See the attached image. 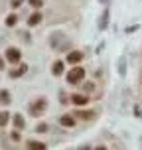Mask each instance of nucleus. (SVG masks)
I'll list each match as a JSON object with an SVG mask.
<instances>
[{
	"mask_svg": "<svg viewBox=\"0 0 142 150\" xmlns=\"http://www.w3.org/2000/svg\"><path fill=\"white\" fill-rule=\"evenodd\" d=\"M59 122H61V127H75V119L71 115H63L59 119Z\"/></svg>",
	"mask_w": 142,
	"mask_h": 150,
	"instance_id": "423d86ee",
	"label": "nucleus"
},
{
	"mask_svg": "<svg viewBox=\"0 0 142 150\" xmlns=\"http://www.w3.org/2000/svg\"><path fill=\"white\" fill-rule=\"evenodd\" d=\"M0 69H4V59L0 57Z\"/></svg>",
	"mask_w": 142,
	"mask_h": 150,
	"instance_id": "4be33fe9",
	"label": "nucleus"
},
{
	"mask_svg": "<svg viewBox=\"0 0 142 150\" xmlns=\"http://www.w3.org/2000/svg\"><path fill=\"white\" fill-rule=\"evenodd\" d=\"M28 148L30 150H45L47 146L44 142H37V140H28Z\"/></svg>",
	"mask_w": 142,
	"mask_h": 150,
	"instance_id": "1a4fd4ad",
	"label": "nucleus"
},
{
	"mask_svg": "<svg viewBox=\"0 0 142 150\" xmlns=\"http://www.w3.org/2000/svg\"><path fill=\"white\" fill-rule=\"evenodd\" d=\"M97 150H107V148H105V146H99V148H97Z\"/></svg>",
	"mask_w": 142,
	"mask_h": 150,
	"instance_id": "5701e85b",
	"label": "nucleus"
},
{
	"mask_svg": "<svg viewBox=\"0 0 142 150\" xmlns=\"http://www.w3.org/2000/svg\"><path fill=\"white\" fill-rule=\"evenodd\" d=\"M26 71H28V65L24 63V65H20L18 69H12V71H10V77H20V75H24Z\"/></svg>",
	"mask_w": 142,
	"mask_h": 150,
	"instance_id": "9d476101",
	"label": "nucleus"
},
{
	"mask_svg": "<svg viewBox=\"0 0 142 150\" xmlns=\"http://www.w3.org/2000/svg\"><path fill=\"white\" fill-rule=\"evenodd\" d=\"M20 57H22V53H20L18 47H8L6 50V61L8 63H18Z\"/></svg>",
	"mask_w": 142,
	"mask_h": 150,
	"instance_id": "f03ea898",
	"label": "nucleus"
},
{
	"mask_svg": "<svg viewBox=\"0 0 142 150\" xmlns=\"http://www.w3.org/2000/svg\"><path fill=\"white\" fill-rule=\"evenodd\" d=\"M30 2V6H34V8H42V4H44V0H28Z\"/></svg>",
	"mask_w": 142,
	"mask_h": 150,
	"instance_id": "dca6fc26",
	"label": "nucleus"
},
{
	"mask_svg": "<svg viewBox=\"0 0 142 150\" xmlns=\"http://www.w3.org/2000/svg\"><path fill=\"white\" fill-rule=\"evenodd\" d=\"M37 132H47V125H37Z\"/></svg>",
	"mask_w": 142,
	"mask_h": 150,
	"instance_id": "a211bd4d",
	"label": "nucleus"
},
{
	"mask_svg": "<svg viewBox=\"0 0 142 150\" xmlns=\"http://www.w3.org/2000/svg\"><path fill=\"white\" fill-rule=\"evenodd\" d=\"M14 127L18 128V130H22V128L26 127V120H24L22 115H14Z\"/></svg>",
	"mask_w": 142,
	"mask_h": 150,
	"instance_id": "9b49d317",
	"label": "nucleus"
},
{
	"mask_svg": "<svg viewBox=\"0 0 142 150\" xmlns=\"http://www.w3.org/2000/svg\"><path fill=\"white\" fill-rule=\"evenodd\" d=\"M52 73L53 75H61V73H63V61H55V63H53Z\"/></svg>",
	"mask_w": 142,
	"mask_h": 150,
	"instance_id": "f8f14e48",
	"label": "nucleus"
},
{
	"mask_svg": "<svg viewBox=\"0 0 142 150\" xmlns=\"http://www.w3.org/2000/svg\"><path fill=\"white\" fill-rule=\"evenodd\" d=\"M71 103L77 105V107H83V105L89 103V97L87 95H81V93H75V95H71Z\"/></svg>",
	"mask_w": 142,
	"mask_h": 150,
	"instance_id": "20e7f679",
	"label": "nucleus"
},
{
	"mask_svg": "<svg viewBox=\"0 0 142 150\" xmlns=\"http://www.w3.org/2000/svg\"><path fill=\"white\" fill-rule=\"evenodd\" d=\"M79 150H91V146H89V144H85V146H81Z\"/></svg>",
	"mask_w": 142,
	"mask_h": 150,
	"instance_id": "412c9836",
	"label": "nucleus"
},
{
	"mask_svg": "<svg viewBox=\"0 0 142 150\" xmlns=\"http://www.w3.org/2000/svg\"><path fill=\"white\" fill-rule=\"evenodd\" d=\"M83 77H85V69L83 67H71V71L67 73V81L71 85H77V83L83 81Z\"/></svg>",
	"mask_w": 142,
	"mask_h": 150,
	"instance_id": "f257e3e1",
	"label": "nucleus"
},
{
	"mask_svg": "<svg viewBox=\"0 0 142 150\" xmlns=\"http://www.w3.org/2000/svg\"><path fill=\"white\" fill-rule=\"evenodd\" d=\"M75 115H77L79 119H91V117H93V112H85V111H77Z\"/></svg>",
	"mask_w": 142,
	"mask_h": 150,
	"instance_id": "2eb2a0df",
	"label": "nucleus"
},
{
	"mask_svg": "<svg viewBox=\"0 0 142 150\" xmlns=\"http://www.w3.org/2000/svg\"><path fill=\"white\" fill-rule=\"evenodd\" d=\"M12 140H20V134L18 132H12Z\"/></svg>",
	"mask_w": 142,
	"mask_h": 150,
	"instance_id": "aec40b11",
	"label": "nucleus"
},
{
	"mask_svg": "<svg viewBox=\"0 0 142 150\" xmlns=\"http://www.w3.org/2000/svg\"><path fill=\"white\" fill-rule=\"evenodd\" d=\"M42 20H44V18H42V14H40V12H34V14L28 18V26H37Z\"/></svg>",
	"mask_w": 142,
	"mask_h": 150,
	"instance_id": "0eeeda50",
	"label": "nucleus"
},
{
	"mask_svg": "<svg viewBox=\"0 0 142 150\" xmlns=\"http://www.w3.org/2000/svg\"><path fill=\"white\" fill-rule=\"evenodd\" d=\"M10 101H12V95H10V91L0 89V103H2V105H8Z\"/></svg>",
	"mask_w": 142,
	"mask_h": 150,
	"instance_id": "6e6552de",
	"label": "nucleus"
},
{
	"mask_svg": "<svg viewBox=\"0 0 142 150\" xmlns=\"http://www.w3.org/2000/svg\"><path fill=\"white\" fill-rule=\"evenodd\" d=\"M12 6L18 8V6H22V0H12Z\"/></svg>",
	"mask_w": 142,
	"mask_h": 150,
	"instance_id": "6ab92c4d",
	"label": "nucleus"
},
{
	"mask_svg": "<svg viewBox=\"0 0 142 150\" xmlns=\"http://www.w3.org/2000/svg\"><path fill=\"white\" fill-rule=\"evenodd\" d=\"M45 107H47V101H45V99H37L36 103L30 107V112L34 115V117H37L40 112H44V111H45Z\"/></svg>",
	"mask_w": 142,
	"mask_h": 150,
	"instance_id": "7ed1b4c3",
	"label": "nucleus"
},
{
	"mask_svg": "<svg viewBox=\"0 0 142 150\" xmlns=\"http://www.w3.org/2000/svg\"><path fill=\"white\" fill-rule=\"evenodd\" d=\"M83 89H85V91H93V89H95V85H93V83H83Z\"/></svg>",
	"mask_w": 142,
	"mask_h": 150,
	"instance_id": "f3484780",
	"label": "nucleus"
},
{
	"mask_svg": "<svg viewBox=\"0 0 142 150\" xmlns=\"http://www.w3.org/2000/svg\"><path fill=\"white\" fill-rule=\"evenodd\" d=\"M83 59V52H69L67 53V63H79Z\"/></svg>",
	"mask_w": 142,
	"mask_h": 150,
	"instance_id": "39448f33",
	"label": "nucleus"
},
{
	"mask_svg": "<svg viewBox=\"0 0 142 150\" xmlns=\"http://www.w3.org/2000/svg\"><path fill=\"white\" fill-rule=\"evenodd\" d=\"M16 22H18V16H16V14L6 16V26H16Z\"/></svg>",
	"mask_w": 142,
	"mask_h": 150,
	"instance_id": "4468645a",
	"label": "nucleus"
},
{
	"mask_svg": "<svg viewBox=\"0 0 142 150\" xmlns=\"http://www.w3.org/2000/svg\"><path fill=\"white\" fill-rule=\"evenodd\" d=\"M105 2H109V0H105Z\"/></svg>",
	"mask_w": 142,
	"mask_h": 150,
	"instance_id": "b1692460",
	"label": "nucleus"
},
{
	"mask_svg": "<svg viewBox=\"0 0 142 150\" xmlns=\"http://www.w3.org/2000/svg\"><path fill=\"white\" fill-rule=\"evenodd\" d=\"M8 122H10V112L2 111V112H0V127H6Z\"/></svg>",
	"mask_w": 142,
	"mask_h": 150,
	"instance_id": "ddd939ff",
	"label": "nucleus"
}]
</instances>
